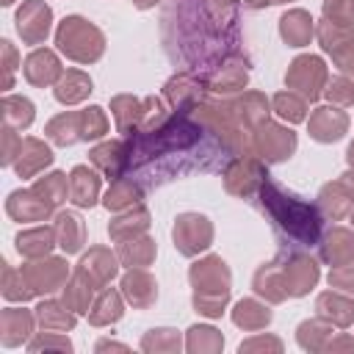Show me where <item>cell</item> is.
I'll return each mask as SVG.
<instances>
[{"label": "cell", "instance_id": "7a4b0ae2", "mask_svg": "<svg viewBox=\"0 0 354 354\" xmlns=\"http://www.w3.org/2000/svg\"><path fill=\"white\" fill-rule=\"evenodd\" d=\"M191 282H194V307L202 315L218 318L224 313L227 296H230V271L221 257H205L191 266Z\"/></svg>", "mask_w": 354, "mask_h": 354}, {"label": "cell", "instance_id": "7c38bea8", "mask_svg": "<svg viewBox=\"0 0 354 354\" xmlns=\"http://www.w3.org/2000/svg\"><path fill=\"white\" fill-rule=\"evenodd\" d=\"M50 163H53L50 147H44L36 138H25V141L19 138V152H17V174L19 177H33Z\"/></svg>", "mask_w": 354, "mask_h": 354}, {"label": "cell", "instance_id": "cb8c5ba5", "mask_svg": "<svg viewBox=\"0 0 354 354\" xmlns=\"http://www.w3.org/2000/svg\"><path fill=\"white\" fill-rule=\"evenodd\" d=\"M33 329V315L28 310H6L3 313V346H17Z\"/></svg>", "mask_w": 354, "mask_h": 354}, {"label": "cell", "instance_id": "b9f144b4", "mask_svg": "<svg viewBox=\"0 0 354 354\" xmlns=\"http://www.w3.org/2000/svg\"><path fill=\"white\" fill-rule=\"evenodd\" d=\"M0 44H3V53H6V61H8V64H6V88H11V72H14V64H11V61H14V50H11V41H0Z\"/></svg>", "mask_w": 354, "mask_h": 354}, {"label": "cell", "instance_id": "d590c367", "mask_svg": "<svg viewBox=\"0 0 354 354\" xmlns=\"http://www.w3.org/2000/svg\"><path fill=\"white\" fill-rule=\"evenodd\" d=\"M108 133V119L102 113V108L91 105L86 111H80V138L83 141H91V138H100Z\"/></svg>", "mask_w": 354, "mask_h": 354}, {"label": "cell", "instance_id": "74e56055", "mask_svg": "<svg viewBox=\"0 0 354 354\" xmlns=\"http://www.w3.org/2000/svg\"><path fill=\"white\" fill-rule=\"evenodd\" d=\"M188 351H199V348H221V335L213 326H191L188 329Z\"/></svg>", "mask_w": 354, "mask_h": 354}, {"label": "cell", "instance_id": "6da1fadb", "mask_svg": "<svg viewBox=\"0 0 354 354\" xmlns=\"http://www.w3.org/2000/svg\"><path fill=\"white\" fill-rule=\"evenodd\" d=\"M260 196H263V207L271 213L274 224L282 227L293 241L310 246L318 241L321 232V216L313 205L301 202L299 196L282 191V185H277L274 180H263L260 185Z\"/></svg>", "mask_w": 354, "mask_h": 354}, {"label": "cell", "instance_id": "8d00e7d4", "mask_svg": "<svg viewBox=\"0 0 354 354\" xmlns=\"http://www.w3.org/2000/svg\"><path fill=\"white\" fill-rule=\"evenodd\" d=\"M324 17L335 25L351 28L354 25V0H326L324 3Z\"/></svg>", "mask_w": 354, "mask_h": 354}, {"label": "cell", "instance_id": "60d3db41", "mask_svg": "<svg viewBox=\"0 0 354 354\" xmlns=\"http://www.w3.org/2000/svg\"><path fill=\"white\" fill-rule=\"evenodd\" d=\"M44 346H61V348H66V351L72 348L66 337H41V340H33V343H30V351H36V348H44Z\"/></svg>", "mask_w": 354, "mask_h": 354}, {"label": "cell", "instance_id": "e0dca14e", "mask_svg": "<svg viewBox=\"0 0 354 354\" xmlns=\"http://www.w3.org/2000/svg\"><path fill=\"white\" fill-rule=\"evenodd\" d=\"M321 257L332 266H343V263L354 260V232H348L343 227H335L326 235L324 246H321Z\"/></svg>", "mask_w": 354, "mask_h": 354}, {"label": "cell", "instance_id": "4fadbf2b", "mask_svg": "<svg viewBox=\"0 0 354 354\" xmlns=\"http://www.w3.org/2000/svg\"><path fill=\"white\" fill-rule=\"evenodd\" d=\"M346 124H348V119H346L343 111H337V108H318L313 113V119H310V136L315 141H324V144L326 141H337L346 133Z\"/></svg>", "mask_w": 354, "mask_h": 354}, {"label": "cell", "instance_id": "3957f363", "mask_svg": "<svg viewBox=\"0 0 354 354\" xmlns=\"http://www.w3.org/2000/svg\"><path fill=\"white\" fill-rule=\"evenodd\" d=\"M55 44H58L61 53H66L72 61H80V64L97 61L102 55V50H105L102 33L94 25H88L83 17H66L58 25Z\"/></svg>", "mask_w": 354, "mask_h": 354}, {"label": "cell", "instance_id": "9a60e30c", "mask_svg": "<svg viewBox=\"0 0 354 354\" xmlns=\"http://www.w3.org/2000/svg\"><path fill=\"white\" fill-rule=\"evenodd\" d=\"M91 163L100 166L108 174V180H119L122 169L130 163V149H124L119 141H108V144L91 149Z\"/></svg>", "mask_w": 354, "mask_h": 354}, {"label": "cell", "instance_id": "7bdbcfd3", "mask_svg": "<svg viewBox=\"0 0 354 354\" xmlns=\"http://www.w3.org/2000/svg\"><path fill=\"white\" fill-rule=\"evenodd\" d=\"M246 6H252V8H263L266 3H271V0H243Z\"/></svg>", "mask_w": 354, "mask_h": 354}, {"label": "cell", "instance_id": "f546056e", "mask_svg": "<svg viewBox=\"0 0 354 354\" xmlns=\"http://www.w3.org/2000/svg\"><path fill=\"white\" fill-rule=\"evenodd\" d=\"M119 257H122L127 266H136V268L149 266V260L155 257V243H152L149 238H136V235H133L130 241L122 243Z\"/></svg>", "mask_w": 354, "mask_h": 354}, {"label": "cell", "instance_id": "ac0fdd59", "mask_svg": "<svg viewBox=\"0 0 354 354\" xmlns=\"http://www.w3.org/2000/svg\"><path fill=\"white\" fill-rule=\"evenodd\" d=\"M122 290H124V296L133 301V307H147V304H152L155 296H158L152 277H149L147 271H138V268L130 271V274H124Z\"/></svg>", "mask_w": 354, "mask_h": 354}, {"label": "cell", "instance_id": "d6986e66", "mask_svg": "<svg viewBox=\"0 0 354 354\" xmlns=\"http://www.w3.org/2000/svg\"><path fill=\"white\" fill-rule=\"evenodd\" d=\"M55 232H58V246L66 254L80 252V246H83V218L77 213H58Z\"/></svg>", "mask_w": 354, "mask_h": 354}, {"label": "cell", "instance_id": "5bb4252c", "mask_svg": "<svg viewBox=\"0 0 354 354\" xmlns=\"http://www.w3.org/2000/svg\"><path fill=\"white\" fill-rule=\"evenodd\" d=\"M100 194V177L88 171V166H75L69 174V199L77 207H91Z\"/></svg>", "mask_w": 354, "mask_h": 354}, {"label": "cell", "instance_id": "484cf974", "mask_svg": "<svg viewBox=\"0 0 354 354\" xmlns=\"http://www.w3.org/2000/svg\"><path fill=\"white\" fill-rule=\"evenodd\" d=\"M254 290H257L260 296L274 299V301L285 299L288 293H285V282H282V268H277L274 263L263 266V268L254 274Z\"/></svg>", "mask_w": 354, "mask_h": 354}, {"label": "cell", "instance_id": "1f68e13d", "mask_svg": "<svg viewBox=\"0 0 354 354\" xmlns=\"http://www.w3.org/2000/svg\"><path fill=\"white\" fill-rule=\"evenodd\" d=\"M3 116L8 127H28L33 122V102L25 97H6L3 100Z\"/></svg>", "mask_w": 354, "mask_h": 354}, {"label": "cell", "instance_id": "d6a6232c", "mask_svg": "<svg viewBox=\"0 0 354 354\" xmlns=\"http://www.w3.org/2000/svg\"><path fill=\"white\" fill-rule=\"evenodd\" d=\"M119 318H122V301H119V296L113 290H105L97 299L94 310L88 313V321L97 324V326H102V324H111V321H119Z\"/></svg>", "mask_w": 354, "mask_h": 354}, {"label": "cell", "instance_id": "4316f807", "mask_svg": "<svg viewBox=\"0 0 354 354\" xmlns=\"http://www.w3.org/2000/svg\"><path fill=\"white\" fill-rule=\"evenodd\" d=\"M69 307L64 304H58V301H44V304H39V310H36V318L41 321V326L44 329H53V332H66V329H72L75 326V315L72 313H66Z\"/></svg>", "mask_w": 354, "mask_h": 354}, {"label": "cell", "instance_id": "f1b7e54d", "mask_svg": "<svg viewBox=\"0 0 354 354\" xmlns=\"http://www.w3.org/2000/svg\"><path fill=\"white\" fill-rule=\"evenodd\" d=\"M94 282L77 268L75 271V277H72V282H69V288L64 290V304L69 307V310H75V313H86V307H88V299H91V288Z\"/></svg>", "mask_w": 354, "mask_h": 354}, {"label": "cell", "instance_id": "44dd1931", "mask_svg": "<svg viewBox=\"0 0 354 354\" xmlns=\"http://www.w3.org/2000/svg\"><path fill=\"white\" fill-rule=\"evenodd\" d=\"M80 271H83L91 282L102 285V282H108V279L116 274V260H113L111 252H105V249H91V254H86V257L80 260Z\"/></svg>", "mask_w": 354, "mask_h": 354}, {"label": "cell", "instance_id": "52a82bcc", "mask_svg": "<svg viewBox=\"0 0 354 354\" xmlns=\"http://www.w3.org/2000/svg\"><path fill=\"white\" fill-rule=\"evenodd\" d=\"M257 149H260V155L266 160H285L296 149V136L288 127L263 122L260 124V133H257Z\"/></svg>", "mask_w": 354, "mask_h": 354}, {"label": "cell", "instance_id": "836d02e7", "mask_svg": "<svg viewBox=\"0 0 354 354\" xmlns=\"http://www.w3.org/2000/svg\"><path fill=\"white\" fill-rule=\"evenodd\" d=\"M274 111L288 122H301L307 116V100L296 91H282L274 97Z\"/></svg>", "mask_w": 354, "mask_h": 354}, {"label": "cell", "instance_id": "8fae6325", "mask_svg": "<svg viewBox=\"0 0 354 354\" xmlns=\"http://www.w3.org/2000/svg\"><path fill=\"white\" fill-rule=\"evenodd\" d=\"M22 72H25V80L28 83H33V86H50L61 75V64H58V58L50 50H33L25 58Z\"/></svg>", "mask_w": 354, "mask_h": 354}, {"label": "cell", "instance_id": "bcb514c9", "mask_svg": "<svg viewBox=\"0 0 354 354\" xmlns=\"http://www.w3.org/2000/svg\"><path fill=\"white\" fill-rule=\"evenodd\" d=\"M11 3H14V0H3V6H11Z\"/></svg>", "mask_w": 354, "mask_h": 354}, {"label": "cell", "instance_id": "83f0119b", "mask_svg": "<svg viewBox=\"0 0 354 354\" xmlns=\"http://www.w3.org/2000/svg\"><path fill=\"white\" fill-rule=\"evenodd\" d=\"M232 321H235L238 326H243V329H260V326H266V324L271 321V310H268V307H260V304L252 301V299H243V301L235 304Z\"/></svg>", "mask_w": 354, "mask_h": 354}, {"label": "cell", "instance_id": "4dcf8cb0", "mask_svg": "<svg viewBox=\"0 0 354 354\" xmlns=\"http://www.w3.org/2000/svg\"><path fill=\"white\" fill-rule=\"evenodd\" d=\"M141 199V191L138 185H133V180H113L111 191L105 194V207L108 210H122V207H130Z\"/></svg>", "mask_w": 354, "mask_h": 354}, {"label": "cell", "instance_id": "9c48e42d", "mask_svg": "<svg viewBox=\"0 0 354 354\" xmlns=\"http://www.w3.org/2000/svg\"><path fill=\"white\" fill-rule=\"evenodd\" d=\"M318 279V266L315 260L296 254L288 260V266L282 268V282H285V293L288 296H304Z\"/></svg>", "mask_w": 354, "mask_h": 354}, {"label": "cell", "instance_id": "f35d334b", "mask_svg": "<svg viewBox=\"0 0 354 354\" xmlns=\"http://www.w3.org/2000/svg\"><path fill=\"white\" fill-rule=\"evenodd\" d=\"M163 346H169V348H180V337L174 335V329H152V332L141 340V348H147V351H152V348H163Z\"/></svg>", "mask_w": 354, "mask_h": 354}, {"label": "cell", "instance_id": "f6af8a7d", "mask_svg": "<svg viewBox=\"0 0 354 354\" xmlns=\"http://www.w3.org/2000/svg\"><path fill=\"white\" fill-rule=\"evenodd\" d=\"M346 158H348V163H351V166H354V144H351V147H348V155H346Z\"/></svg>", "mask_w": 354, "mask_h": 354}, {"label": "cell", "instance_id": "8992f818", "mask_svg": "<svg viewBox=\"0 0 354 354\" xmlns=\"http://www.w3.org/2000/svg\"><path fill=\"white\" fill-rule=\"evenodd\" d=\"M50 19H53L50 6H44L41 0H28L17 11V30L28 44H39L50 33Z\"/></svg>", "mask_w": 354, "mask_h": 354}, {"label": "cell", "instance_id": "30bf717a", "mask_svg": "<svg viewBox=\"0 0 354 354\" xmlns=\"http://www.w3.org/2000/svg\"><path fill=\"white\" fill-rule=\"evenodd\" d=\"M6 210H8V216L17 218V221H44V218L50 216L53 205L30 188V191H14V194L8 196Z\"/></svg>", "mask_w": 354, "mask_h": 354}, {"label": "cell", "instance_id": "d4e9b609", "mask_svg": "<svg viewBox=\"0 0 354 354\" xmlns=\"http://www.w3.org/2000/svg\"><path fill=\"white\" fill-rule=\"evenodd\" d=\"M44 133H47L55 144H61V147L75 144V141L80 138V111H77V113H61V116H55V119L47 124Z\"/></svg>", "mask_w": 354, "mask_h": 354}, {"label": "cell", "instance_id": "7402d4cb", "mask_svg": "<svg viewBox=\"0 0 354 354\" xmlns=\"http://www.w3.org/2000/svg\"><path fill=\"white\" fill-rule=\"evenodd\" d=\"M318 315L335 321L337 326H348L354 318V301L337 293H324L318 296Z\"/></svg>", "mask_w": 354, "mask_h": 354}, {"label": "cell", "instance_id": "277c9868", "mask_svg": "<svg viewBox=\"0 0 354 354\" xmlns=\"http://www.w3.org/2000/svg\"><path fill=\"white\" fill-rule=\"evenodd\" d=\"M285 80H288L290 88L301 91L304 100H315L321 94L324 80H326V66H324V61L318 55H299L290 64Z\"/></svg>", "mask_w": 354, "mask_h": 354}, {"label": "cell", "instance_id": "ab89813d", "mask_svg": "<svg viewBox=\"0 0 354 354\" xmlns=\"http://www.w3.org/2000/svg\"><path fill=\"white\" fill-rule=\"evenodd\" d=\"M329 285H335L340 290H354V260H348L343 266H335L329 271Z\"/></svg>", "mask_w": 354, "mask_h": 354}, {"label": "cell", "instance_id": "2e32d148", "mask_svg": "<svg viewBox=\"0 0 354 354\" xmlns=\"http://www.w3.org/2000/svg\"><path fill=\"white\" fill-rule=\"evenodd\" d=\"M279 33L290 47H304L313 39V17L307 11H301V8L288 11L279 19Z\"/></svg>", "mask_w": 354, "mask_h": 354}, {"label": "cell", "instance_id": "ba28073f", "mask_svg": "<svg viewBox=\"0 0 354 354\" xmlns=\"http://www.w3.org/2000/svg\"><path fill=\"white\" fill-rule=\"evenodd\" d=\"M28 285L33 293H50V290H58L66 279V263L61 257H50V260H41V263H30L22 268Z\"/></svg>", "mask_w": 354, "mask_h": 354}, {"label": "cell", "instance_id": "5b68a950", "mask_svg": "<svg viewBox=\"0 0 354 354\" xmlns=\"http://www.w3.org/2000/svg\"><path fill=\"white\" fill-rule=\"evenodd\" d=\"M210 238H213V230L207 224L205 216H196V213H183L174 224V246L183 252V254H196L202 249L210 246Z\"/></svg>", "mask_w": 354, "mask_h": 354}, {"label": "cell", "instance_id": "ee69618b", "mask_svg": "<svg viewBox=\"0 0 354 354\" xmlns=\"http://www.w3.org/2000/svg\"><path fill=\"white\" fill-rule=\"evenodd\" d=\"M133 3H136L138 8H149V6H155L158 0H133Z\"/></svg>", "mask_w": 354, "mask_h": 354}, {"label": "cell", "instance_id": "ffe728a7", "mask_svg": "<svg viewBox=\"0 0 354 354\" xmlns=\"http://www.w3.org/2000/svg\"><path fill=\"white\" fill-rule=\"evenodd\" d=\"M55 235H58V232L50 230V227L25 230V232L17 235V249H19V254H25V257H41V254H47V252L53 249V238H55Z\"/></svg>", "mask_w": 354, "mask_h": 354}, {"label": "cell", "instance_id": "7dc6e473", "mask_svg": "<svg viewBox=\"0 0 354 354\" xmlns=\"http://www.w3.org/2000/svg\"><path fill=\"white\" fill-rule=\"evenodd\" d=\"M271 3H288V0H271Z\"/></svg>", "mask_w": 354, "mask_h": 354}, {"label": "cell", "instance_id": "603a6c76", "mask_svg": "<svg viewBox=\"0 0 354 354\" xmlns=\"http://www.w3.org/2000/svg\"><path fill=\"white\" fill-rule=\"evenodd\" d=\"M88 91H91V77L83 75V72H77V69H69V72L58 80V86H55V97H58V102H66V105L80 102Z\"/></svg>", "mask_w": 354, "mask_h": 354}, {"label": "cell", "instance_id": "e575fe53", "mask_svg": "<svg viewBox=\"0 0 354 354\" xmlns=\"http://www.w3.org/2000/svg\"><path fill=\"white\" fill-rule=\"evenodd\" d=\"M33 191L39 194V196H44L53 207L55 205H61L64 199H66V191H69V180L61 174V171H53V174H47L44 180H39L36 185H33Z\"/></svg>", "mask_w": 354, "mask_h": 354}]
</instances>
